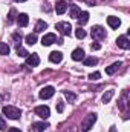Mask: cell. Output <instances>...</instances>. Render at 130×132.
I'll return each mask as SVG.
<instances>
[{"label":"cell","mask_w":130,"mask_h":132,"mask_svg":"<svg viewBox=\"0 0 130 132\" xmlns=\"http://www.w3.org/2000/svg\"><path fill=\"white\" fill-rule=\"evenodd\" d=\"M3 114L8 117V118H11V120H18L20 117H22V111L18 109V108H15V106H3Z\"/></svg>","instance_id":"obj_1"},{"label":"cell","mask_w":130,"mask_h":132,"mask_svg":"<svg viewBox=\"0 0 130 132\" xmlns=\"http://www.w3.org/2000/svg\"><path fill=\"white\" fill-rule=\"evenodd\" d=\"M97 118H98L97 114H89V115L83 120V123H81V132H89L90 131V129L94 128Z\"/></svg>","instance_id":"obj_2"},{"label":"cell","mask_w":130,"mask_h":132,"mask_svg":"<svg viewBox=\"0 0 130 132\" xmlns=\"http://www.w3.org/2000/svg\"><path fill=\"white\" fill-rule=\"evenodd\" d=\"M90 34H92V37L97 40V42H101V40H104L106 38V29L103 28V26H99V25H97V26H94L92 29H90Z\"/></svg>","instance_id":"obj_3"},{"label":"cell","mask_w":130,"mask_h":132,"mask_svg":"<svg viewBox=\"0 0 130 132\" xmlns=\"http://www.w3.org/2000/svg\"><path fill=\"white\" fill-rule=\"evenodd\" d=\"M55 28L63 34V35H70V32H72V26H70L69 22H58L55 25Z\"/></svg>","instance_id":"obj_4"},{"label":"cell","mask_w":130,"mask_h":132,"mask_svg":"<svg viewBox=\"0 0 130 132\" xmlns=\"http://www.w3.org/2000/svg\"><path fill=\"white\" fill-rule=\"evenodd\" d=\"M35 115H38L40 118H49V115H51V109L48 108V106H37L35 108Z\"/></svg>","instance_id":"obj_5"},{"label":"cell","mask_w":130,"mask_h":132,"mask_svg":"<svg viewBox=\"0 0 130 132\" xmlns=\"http://www.w3.org/2000/svg\"><path fill=\"white\" fill-rule=\"evenodd\" d=\"M55 94V89L52 88V86H46V88H43L41 91H40V98L41 100H48V98H51L52 95Z\"/></svg>","instance_id":"obj_6"},{"label":"cell","mask_w":130,"mask_h":132,"mask_svg":"<svg viewBox=\"0 0 130 132\" xmlns=\"http://www.w3.org/2000/svg\"><path fill=\"white\" fill-rule=\"evenodd\" d=\"M118 106H119V109L121 111H127V108H129V92L127 91H124L123 92V95H121V98L118 101Z\"/></svg>","instance_id":"obj_7"},{"label":"cell","mask_w":130,"mask_h":132,"mask_svg":"<svg viewBox=\"0 0 130 132\" xmlns=\"http://www.w3.org/2000/svg\"><path fill=\"white\" fill-rule=\"evenodd\" d=\"M116 45L121 48V49H129L130 48V40L127 35H119L116 38Z\"/></svg>","instance_id":"obj_8"},{"label":"cell","mask_w":130,"mask_h":132,"mask_svg":"<svg viewBox=\"0 0 130 132\" xmlns=\"http://www.w3.org/2000/svg\"><path fill=\"white\" fill-rule=\"evenodd\" d=\"M55 42H58V38H57L55 34H46V35L41 38V45H43V46H51V45L55 43Z\"/></svg>","instance_id":"obj_9"},{"label":"cell","mask_w":130,"mask_h":132,"mask_svg":"<svg viewBox=\"0 0 130 132\" xmlns=\"http://www.w3.org/2000/svg\"><path fill=\"white\" fill-rule=\"evenodd\" d=\"M38 63H40V57H38L37 54H29V55L26 57V66L35 68V66H38Z\"/></svg>","instance_id":"obj_10"},{"label":"cell","mask_w":130,"mask_h":132,"mask_svg":"<svg viewBox=\"0 0 130 132\" xmlns=\"http://www.w3.org/2000/svg\"><path fill=\"white\" fill-rule=\"evenodd\" d=\"M48 128H49V125H48V123H44V121H37V123H32V131H35V132H44Z\"/></svg>","instance_id":"obj_11"},{"label":"cell","mask_w":130,"mask_h":132,"mask_svg":"<svg viewBox=\"0 0 130 132\" xmlns=\"http://www.w3.org/2000/svg\"><path fill=\"white\" fill-rule=\"evenodd\" d=\"M84 57H86V54H84V51H83L81 48H77V49L72 52V60H75V62H81Z\"/></svg>","instance_id":"obj_12"},{"label":"cell","mask_w":130,"mask_h":132,"mask_svg":"<svg viewBox=\"0 0 130 132\" xmlns=\"http://www.w3.org/2000/svg\"><path fill=\"white\" fill-rule=\"evenodd\" d=\"M17 23L20 25V26H28V23H29V17H28V14H25V12H22V14H18L17 15Z\"/></svg>","instance_id":"obj_13"},{"label":"cell","mask_w":130,"mask_h":132,"mask_svg":"<svg viewBox=\"0 0 130 132\" xmlns=\"http://www.w3.org/2000/svg\"><path fill=\"white\" fill-rule=\"evenodd\" d=\"M107 23H109V26H110V28L116 29V28H119L121 20H119L118 17H115V15H110V17H107Z\"/></svg>","instance_id":"obj_14"},{"label":"cell","mask_w":130,"mask_h":132,"mask_svg":"<svg viewBox=\"0 0 130 132\" xmlns=\"http://www.w3.org/2000/svg\"><path fill=\"white\" fill-rule=\"evenodd\" d=\"M49 60H51L52 63H60V62L63 60V54H61L60 51H54V52H51Z\"/></svg>","instance_id":"obj_15"},{"label":"cell","mask_w":130,"mask_h":132,"mask_svg":"<svg viewBox=\"0 0 130 132\" xmlns=\"http://www.w3.org/2000/svg\"><path fill=\"white\" fill-rule=\"evenodd\" d=\"M66 9H67V3H66L64 0H58L57 5H55V11H57V14H64Z\"/></svg>","instance_id":"obj_16"},{"label":"cell","mask_w":130,"mask_h":132,"mask_svg":"<svg viewBox=\"0 0 130 132\" xmlns=\"http://www.w3.org/2000/svg\"><path fill=\"white\" fill-rule=\"evenodd\" d=\"M121 65H123L121 62H115V63H112L110 66H107V68H106V74H109V75H113V74H115V72L119 69V66H121Z\"/></svg>","instance_id":"obj_17"},{"label":"cell","mask_w":130,"mask_h":132,"mask_svg":"<svg viewBox=\"0 0 130 132\" xmlns=\"http://www.w3.org/2000/svg\"><path fill=\"white\" fill-rule=\"evenodd\" d=\"M78 23H80V26L81 25H84V23H87V20H89V12L87 11H81L80 14H78Z\"/></svg>","instance_id":"obj_18"},{"label":"cell","mask_w":130,"mask_h":132,"mask_svg":"<svg viewBox=\"0 0 130 132\" xmlns=\"http://www.w3.org/2000/svg\"><path fill=\"white\" fill-rule=\"evenodd\" d=\"M113 94H115V91H113V89H109V91H106V92L103 94V97H101L103 103H109V101L112 100V97H113Z\"/></svg>","instance_id":"obj_19"},{"label":"cell","mask_w":130,"mask_h":132,"mask_svg":"<svg viewBox=\"0 0 130 132\" xmlns=\"http://www.w3.org/2000/svg\"><path fill=\"white\" fill-rule=\"evenodd\" d=\"M46 28H48V23L43 22V20H38V22L35 23V32H43Z\"/></svg>","instance_id":"obj_20"},{"label":"cell","mask_w":130,"mask_h":132,"mask_svg":"<svg viewBox=\"0 0 130 132\" xmlns=\"http://www.w3.org/2000/svg\"><path fill=\"white\" fill-rule=\"evenodd\" d=\"M63 95L66 97V100L69 103H75V100H77V95L73 92H70V91H63Z\"/></svg>","instance_id":"obj_21"},{"label":"cell","mask_w":130,"mask_h":132,"mask_svg":"<svg viewBox=\"0 0 130 132\" xmlns=\"http://www.w3.org/2000/svg\"><path fill=\"white\" fill-rule=\"evenodd\" d=\"M84 60V66H95L98 63V59L97 57H87V59H83Z\"/></svg>","instance_id":"obj_22"},{"label":"cell","mask_w":130,"mask_h":132,"mask_svg":"<svg viewBox=\"0 0 130 132\" xmlns=\"http://www.w3.org/2000/svg\"><path fill=\"white\" fill-rule=\"evenodd\" d=\"M9 51H11V49H9V46H8L6 43L0 42V54H2V55H8V54H9Z\"/></svg>","instance_id":"obj_23"},{"label":"cell","mask_w":130,"mask_h":132,"mask_svg":"<svg viewBox=\"0 0 130 132\" xmlns=\"http://www.w3.org/2000/svg\"><path fill=\"white\" fill-rule=\"evenodd\" d=\"M80 12H81V11H80V8H78L77 5H72V6H70V17H73V19H77Z\"/></svg>","instance_id":"obj_24"},{"label":"cell","mask_w":130,"mask_h":132,"mask_svg":"<svg viewBox=\"0 0 130 132\" xmlns=\"http://www.w3.org/2000/svg\"><path fill=\"white\" fill-rule=\"evenodd\" d=\"M26 43L28 45H35L37 43V35L35 34H28L26 35Z\"/></svg>","instance_id":"obj_25"},{"label":"cell","mask_w":130,"mask_h":132,"mask_svg":"<svg viewBox=\"0 0 130 132\" xmlns=\"http://www.w3.org/2000/svg\"><path fill=\"white\" fill-rule=\"evenodd\" d=\"M17 55H18V57H28V55H29V52H28L25 48L17 46Z\"/></svg>","instance_id":"obj_26"},{"label":"cell","mask_w":130,"mask_h":132,"mask_svg":"<svg viewBox=\"0 0 130 132\" xmlns=\"http://www.w3.org/2000/svg\"><path fill=\"white\" fill-rule=\"evenodd\" d=\"M15 15H17L15 9H11V11H9V15H8V23H12V22L15 20Z\"/></svg>","instance_id":"obj_27"},{"label":"cell","mask_w":130,"mask_h":132,"mask_svg":"<svg viewBox=\"0 0 130 132\" xmlns=\"http://www.w3.org/2000/svg\"><path fill=\"white\" fill-rule=\"evenodd\" d=\"M75 35H77V38H84L86 37V31L84 29H81V26L75 31Z\"/></svg>","instance_id":"obj_28"},{"label":"cell","mask_w":130,"mask_h":132,"mask_svg":"<svg viewBox=\"0 0 130 132\" xmlns=\"http://www.w3.org/2000/svg\"><path fill=\"white\" fill-rule=\"evenodd\" d=\"M12 38H14V42L18 45L20 42H22V34L20 32H15V34H12Z\"/></svg>","instance_id":"obj_29"},{"label":"cell","mask_w":130,"mask_h":132,"mask_svg":"<svg viewBox=\"0 0 130 132\" xmlns=\"http://www.w3.org/2000/svg\"><path fill=\"white\" fill-rule=\"evenodd\" d=\"M99 77H101L99 72H92V74H89V78H90V80H98Z\"/></svg>","instance_id":"obj_30"},{"label":"cell","mask_w":130,"mask_h":132,"mask_svg":"<svg viewBox=\"0 0 130 132\" xmlns=\"http://www.w3.org/2000/svg\"><path fill=\"white\" fill-rule=\"evenodd\" d=\"M57 111H58V112H63V111H64V104H63V101H58V103H57Z\"/></svg>","instance_id":"obj_31"},{"label":"cell","mask_w":130,"mask_h":132,"mask_svg":"<svg viewBox=\"0 0 130 132\" xmlns=\"http://www.w3.org/2000/svg\"><path fill=\"white\" fill-rule=\"evenodd\" d=\"M90 48H92V51H98V49L101 48V45H99V43H92Z\"/></svg>","instance_id":"obj_32"},{"label":"cell","mask_w":130,"mask_h":132,"mask_svg":"<svg viewBox=\"0 0 130 132\" xmlns=\"http://www.w3.org/2000/svg\"><path fill=\"white\" fill-rule=\"evenodd\" d=\"M83 2H84V3H87L89 6H94V5L97 3V0H83Z\"/></svg>","instance_id":"obj_33"},{"label":"cell","mask_w":130,"mask_h":132,"mask_svg":"<svg viewBox=\"0 0 130 132\" xmlns=\"http://www.w3.org/2000/svg\"><path fill=\"white\" fill-rule=\"evenodd\" d=\"M6 128V123H5V120L3 118H0V131H3Z\"/></svg>","instance_id":"obj_34"},{"label":"cell","mask_w":130,"mask_h":132,"mask_svg":"<svg viewBox=\"0 0 130 132\" xmlns=\"http://www.w3.org/2000/svg\"><path fill=\"white\" fill-rule=\"evenodd\" d=\"M8 132H22V131L17 129V128H11V129H8Z\"/></svg>","instance_id":"obj_35"},{"label":"cell","mask_w":130,"mask_h":132,"mask_svg":"<svg viewBox=\"0 0 130 132\" xmlns=\"http://www.w3.org/2000/svg\"><path fill=\"white\" fill-rule=\"evenodd\" d=\"M109 132H116V128H115V126H112V128H110V131Z\"/></svg>","instance_id":"obj_36"},{"label":"cell","mask_w":130,"mask_h":132,"mask_svg":"<svg viewBox=\"0 0 130 132\" xmlns=\"http://www.w3.org/2000/svg\"><path fill=\"white\" fill-rule=\"evenodd\" d=\"M15 2H26V0H15Z\"/></svg>","instance_id":"obj_37"},{"label":"cell","mask_w":130,"mask_h":132,"mask_svg":"<svg viewBox=\"0 0 130 132\" xmlns=\"http://www.w3.org/2000/svg\"><path fill=\"white\" fill-rule=\"evenodd\" d=\"M0 98H2V97H0Z\"/></svg>","instance_id":"obj_38"}]
</instances>
